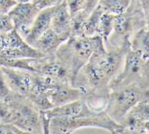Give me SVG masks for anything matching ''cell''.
<instances>
[{
  "label": "cell",
  "mask_w": 149,
  "mask_h": 134,
  "mask_svg": "<svg viewBox=\"0 0 149 134\" xmlns=\"http://www.w3.org/2000/svg\"><path fill=\"white\" fill-rule=\"evenodd\" d=\"M92 37V55L80 71L73 85L81 90L87 102L94 98L107 101L111 82L121 70L131 42L127 41L120 47L107 48L101 36Z\"/></svg>",
  "instance_id": "obj_1"
},
{
  "label": "cell",
  "mask_w": 149,
  "mask_h": 134,
  "mask_svg": "<svg viewBox=\"0 0 149 134\" xmlns=\"http://www.w3.org/2000/svg\"><path fill=\"white\" fill-rule=\"evenodd\" d=\"M1 123H12L28 133H43L41 111L29 96L15 93L1 78Z\"/></svg>",
  "instance_id": "obj_2"
},
{
  "label": "cell",
  "mask_w": 149,
  "mask_h": 134,
  "mask_svg": "<svg viewBox=\"0 0 149 134\" xmlns=\"http://www.w3.org/2000/svg\"><path fill=\"white\" fill-rule=\"evenodd\" d=\"M145 27L146 24L140 0H132L125 12L116 16L113 31L105 44L107 48L121 46Z\"/></svg>",
  "instance_id": "obj_3"
},
{
  "label": "cell",
  "mask_w": 149,
  "mask_h": 134,
  "mask_svg": "<svg viewBox=\"0 0 149 134\" xmlns=\"http://www.w3.org/2000/svg\"><path fill=\"white\" fill-rule=\"evenodd\" d=\"M85 127H96L107 130L111 133H125V128L107 114L104 110L91 116L82 118H53L50 121L49 131L53 134L72 133Z\"/></svg>",
  "instance_id": "obj_4"
},
{
  "label": "cell",
  "mask_w": 149,
  "mask_h": 134,
  "mask_svg": "<svg viewBox=\"0 0 149 134\" xmlns=\"http://www.w3.org/2000/svg\"><path fill=\"white\" fill-rule=\"evenodd\" d=\"M93 52V37H70L59 47L56 57L69 69L73 78H76L87 64Z\"/></svg>",
  "instance_id": "obj_5"
},
{
  "label": "cell",
  "mask_w": 149,
  "mask_h": 134,
  "mask_svg": "<svg viewBox=\"0 0 149 134\" xmlns=\"http://www.w3.org/2000/svg\"><path fill=\"white\" fill-rule=\"evenodd\" d=\"M133 84L149 89V59L130 47L121 70L111 82L110 91Z\"/></svg>",
  "instance_id": "obj_6"
},
{
  "label": "cell",
  "mask_w": 149,
  "mask_h": 134,
  "mask_svg": "<svg viewBox=\"0 0 149 134\" xmlns=\"http://www.w3.org/2000/svg\"><path fill=\"white\" fill-rule=\"evenodd\" d=\"M148 89L136 84L111 89L104 111L111 119L120 124L128 113L145 98Z\"/></svg>",
  "instance_id": "obj_7"
},
{
  "label": "cell",
  "mask_w": 149,
  "mask_h": 134,
  "mask_svg": "<svg viewBox=\"0 0 149 134\" xmlns=\"http://www.w3.org/2000/svg\"><path fill=\"white\" fill-rule=\"evenodd\" d=\"M0 58L19 59L45 57L37 49L30 45L17 30L8 34H1Z\"/></svg>",
  "instance_id": "obj_8"
},
{
  "label": "cell",
  "mask_w": 149,
  "mask_h": 134,
  "mask_svg": "<svg viewBox=\"0 0 149 134\" xmlns=\"http://www.w3.org/2000/svg\"><path fill=\"white\" fill-rule=\"evenodd\" d=\"M1 78L15 93L27 96L31 93L34 85V72L1 66Z\"/></svg>",
  "instance_id": "obj_9"
},
{
  "label": "cell",
  "mask_w": 149,
  "mask_h": 134,
  "mask_svg": "<svg viewBox=\"0 0 149 134\" xmlns=\"http://www.w3.org/2000/svg\"><path fill=\"white\" fill-rule=\"evenodd\" d=\"M35 73L50 78L57 82L73 85L71 72L56 56L37 59L35 63Z\"/></svg>",
  "instance_id": "obj_10"
},
{
  "label": "cell",
  "mask_w": 149,
  "mask_h": 134,
  "mask_svg": "<svg viewBox=\"0 0 149 134\" xmlns=\"http://www.w3.org/2000/svg\"><path fill=\"white\" fill-rule=\"evenodd\" d=\"M40 10L32 2L19 3L8 15L14 22L15 30L25 39L29 34Z\"/></svg>",
  "instance_id": "obj_11"
},
{
  "label": "cell",
  "mask_w": 149,
  "mask_h": 134,
  "mask_svg": "<svg viewBox=\"0 0 149 134\" xmlns=\"http://www.w3.org/2000/svg\"><path fill=\"white\" fill-rule=\"evenodd\" d=\"M101 110L92 108L87 101L84 98L78 99L68 104L55 107L47 111H42L45 116L51 120L56 117L82 118L97 114Z\"/></svg>",
  "instance_id": "obj_12"
},
{
  "label": "cell",
  "mask_w": 149,
  "mask_h": 134,
  "mask_svg": "<svg viewBox=\"0 0 149 134\" xmlns=\"http://www.w3.org/2000/svg\"><path fill=\"white\" fill-rule=\"evenodd\" d=\"M45 94L54 107L83 98V94L78 88L72 84L60 83L56 80H53Z\"/></svg>",
  "instance_id": "obj_13"
},
{
  "label": "cell",
  "mask_w": 149,
  "mask_h": 134,
  "mask_svg": "<svg viewBox=\"0 0 149 134\" xmlns=\"http://www.w3.org/2000/svg\"><path fill=\"white\" fill-rule=\"evenodd\" d=\"M72 22L68 0H63L56 7L52 19L51 28L61 37L68 39L72 35Z\"/></svg>",
  "instance_id": "obj_14"
},
{
  "label": "cell",
  "mask_w": 149,
  "mask_h": 134,
  "mask_svg": "<svg viewBox=\"0 0 149 134\" xmlns=\"http://www.w3.org/2000/svg\"><path fill=\"white\" fill-rule=\"evenodd\" d=\"M67 40L50 28L37 40L33 47L43 54L45 57H54L59 47Z\"/></svg>",
  "instance_id": "obj_15"
},
{
  "label": "cell",
  "mask_w": 149,
  "mask_h": 134,
  "mask_svg": "<svg viewBox=\"0 0 149 134\" xmlns=\"http://www.w3.org/2000/svg\"><path fill=\"white\" fill-rule=\"evenodd\" d=\"M56 6L48 8L40 11L34 20L29 34L25 39L30 45L33 46L34 43L42 34L51 28L52 19Z\"/></svg>",
  "instance_id": "obj_16"
},
{
  "label": "cell",
  "mask_w": 149,
  "mask_h": 134,
  "mask_svg": "<svg viewBox=\"0 0 149 134\" xmlns=\"http://www.w3.org/2000/svg\"><path fill=\"white\" fill-rule=\"evenodd\" d=\"M131 48L142 54L149 59V30L147 28L139 30L131 39Z\"/></svg>",
  "instance_id": "obj_17"
},
{
  "label": "cell",
  "mask_w": 149,
  "mask_h": 134,
  "mask_svg": "<svg viewBox=\"0 0 149 134\" xmlns=\"http://www.w3.org/2000/svg\"><path fill=\"white\" fill-rule=\"evenodd\" d=\"M37 60V59L35 58H0V64L1 66L35 72V63Z\"/></svg>",
  "instance_id": "obj_18"
},
{
  "label": "cell",
  "mask_w": 149,
  "mask_h": 134,
  "mask_svg": "<svg viewBox=\"0 0 149 134\" xmlns=\"http://www.w3.org/2000/svg\"><path fill=\"white\" fill-rule=\"evenodd\" d=\"M131 1L132 0H100L98 5L104 12L119 15L129 7Z\"/></svg>",
  "instance_id": "obj_19"
},
{
  "label": "cell",
  "mask_w": 149,
  "mask_h": 134,
  "mask_svg": "<svg viewBox=\"0 0 149 134\" xmlns=\"http://www.w3.org/2000/svg\"><path fill=\"white\" fill-rule=\"evenodd\" d=\"M116 15L104 12L100 17V25L98 28V35L101 36L105 44L107 43L109 38L114 29L115 19Z\"/></svg>",
  "instance_id": "obj_20"
},
{
  "label": "cell",
  "mask_w": 149,
  "mask_h": 134,
  "mask_svg": "<svg viewBox=\"0 0 149 134\" xmlns=\"http://www.w3.org/2000/svg\"><path fill=\"white\" fill-rule=\"evenodd\" d=\"M104 10L98 5L93 10L87 19L85 26V36L92 37L98 35V28L100 25V17L102 16Z\"/></svg>",
  "instance_id": "obj_21"
},
{
  "label": "cell",
  "mask_w": 149,
  "mask_h": 134,
  "mask_svg": "<svg viewBox=\"0 0 149 134\" xmlns=\"http://www.w3.org/2000/svg\"><path fill=\"white\" fill-rule=\"evenodd\" d=\"M89 15L90 14H89L83 10L72 16V22L71 37H80L85 36V32L86 22H87Z\"/></svg>",
  "instance_id": "obj_22"
},
{
  "label": "cell",
  "mask_w": 149,
  "mask_h": 134,
  "mask_svg": "<svg viewBox=\"0 0 149 134\" xmlns=\"http://www.w3.org/2000/svg\"><path fill=\"white\" fill-rule=\"evenodd\" d=\"M127 116L141 122L149 120V101L146 98L143 99L128 113Z\"/></svg>",
  "instance_id": "obj_23"
},
{
  "label": "cell",
  "mask_w": 149,
  "mask_h": 134,
  "mask_svg": "<svg viewBox=\"0 0 149 134\" xmlns=\"http://www.w3.org/2000/svg\"><path fill=\"white\" fill-rule=\"evenodd\" d=\"M15 29L14 22L8 14H1V34H8Z\"/></svg>",
  "instance_id": "obj_24"
},
{
  "label": "cell",
  "mask_w": 149,
  "mask_h": 134,
  "mask_svg": "<svg viewBox=\"0 0 149 134\" xmlns=\"http://www.w3.org/2000/svg\"><path fill=\"white\" fill-rule=\"evenodd\" d=\"M0 133L2 134H29L12 123H0Z\"/></svg>",
  "instance_id": "obj_25"
},
{
  "label": "cell",
  "mask_w": 149,
  "mask_h": 134,
  "mask_svg": "<svg viewBox=\"0 0 149 134\" xmlns=\"http://www.w3.org/2000/svg\"><path fill=\"white\" fill-rule=\"evenodd\" d=\"M63 1V0H32L31 2L34 3L40 10H42L48 8L56 6Z\"/></svg>",
  "instance_id": "obj_26"
},
{
  "label": "cell",
  "mask_w": 149,
  "mask_h": 134,
  "mask_svg": "<svg viewBox=\"0 0 149 134\" xmlns=\"http://www.w3.org/2000/svg\"><path fill=\"white\" fill-rule=\"evenodd\" d=\"M68 3L72 16L83 10L85 8V0H68Z\"/></svg>",
  "instance_id": "obj_27"
},
{
  "label": "cell",
  "mask_w": 149,
  "mask_h": 134,
  "mask_svg": "<svg viewBox=\"0 0 149 134\" xmlns=\"http://www.w3.org/2000/svg\"><path fill=\"white\" fill-rule=\"evenodd\" d=\"M0 13L8 14L18 4L17 0H0Z\"/></svg>",
  "instance_id": "obj_28"
},
{
  "label": "cell",
  "mask_w": 149,
  "mask_h": 134,
  "mask_svg": "<svg viewBox=\"0 0 149 134\" xmlns=\"http://www.w3.org/2000/svg\"><path fill=\"white\" fill-rule=\"evenodd\" d=\"M143 12H144L146 28L149 30V0H140Z\"/></svg>",
  "instance_id": "obj_29"
},
{
  "label": "cell",
  "mask_w": 149,
  "mask_h": 134,
  "mask_svg": "<svg viewBox=\"0 0 149 134\" xmlns=\"http://www.w3.org/2000/svg\"><path fill=\"white\" fill-rule=\"evenodd\" d=\"M18 3H28L31 2L32 0H17Z\"/></svg>",
  "instance_id": "obj_30"
},
{
  "label": "cell",
  "mask_w": 149,
  "mask_h": 134,
  "mask_svg": "<svg viewBox=\"0 0 149 134\" xmlns=\"http://www.w3.org/2000/svg\"><path fill=\"white\" fill-rule=\"evenodd\" d=\"M145 98L147 99V100L149 101V91H148V89L146 91V97H145Z\"/></svg>",
  "instance_id": "obj_31"
}]
</instances>
